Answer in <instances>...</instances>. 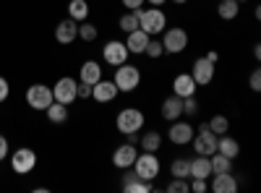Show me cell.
<instances>
[{
    "instance_id": "obj_44",
    "label": "cell",
    "mask_w": 261,
    "mask_h": 193,
    "mask_svg": "<svg viewBox=\"0 0 261 193\" xmlns=\"http://www.w3.org/2000/svg\"><path fill=\"white\" fill-rule=\"evenodd\" d=\"M206 58H209L212 63H217V60H220V55H217V52H206Z\"/></svg>"
},
{
    "instance_id": "obj_23",
    "label": "cell",
    "mask_w": 261,
    "mask_h": 193,
    "mask_svg": "<svg viewBox=\"0 0 261 193\" xmlns=\"http://www.w3.org/2000/svg\"><path fill=\"white\" fill-rule=\"evenodd\" d=\"M238 13H241V3L238 0H220V6H217V16L222 21H232V18H238Z\"/></svg>"
},
{
    "instance_id": "obj_29",
    "label": "cell",
    "mask_w": 261,
    "mask_h": 193,
    "mask_svg": "<svg viewBox=\"0 0 261 193\" xmlns=\"http://www.w3.org/2000/svg\"><path fill=\"white\" fill-rule=\"evenodd\" d=\"M206 125H209V131H212V133H217V136H222V133H227V131H230V120H227L225 115H214Z\"/></svg>"
},
{
    "instance_id": "obj_19",
    "label": "cell",
    "mask_w": 261,
    "mask_h": 193,
    "mask_svg": "<svg viewBox=\"0 0 261 193\" xmlns=\"http://www.w3.org/2000/svg\"><path fill=\"white\" fill-rule=\"evenodd\" d=\"M162 118L165 120H178V118H183V99L180 97H175V94H170L165 102H162Z\"/></svg>"
},
{
    "instance_id": "obj_40",
    "label": "cell",
    "mask_w": 261,
    "mask_h": 193,
    "mask_svg": "<svg viewBox=\"0 0 261 193\" xmlns=\"http://www.w3.org/2000/svg\"><path fill=\"white\" fill-rule=\"evenodd\" d=\"M120 3H123V8L134 11V8H141L144 6V0H120Z\"/></svg>"
},
{
    "instance_id": "obj_8",
    "label": "cell",
    "mask_w": 261,
    "mask_h": 193,
    "mask_svg": "<svg viewBox=\"0 0 261 193\" xmlns=\"http://www.w3.org/2000/svg\"><path fill=\"white\" fill-rule=\"evenodd\" d=\"M214 66H217V63H212L206 55L193 60L191 76H193V81H196V87H209V84L214 81Z\"/></svg>"
},
{
    "instance_id": "obj_33",
    "label": "cell",
    "mask_w": 261,
    "mask_h": 193,
    "mask_svg": "<svg viewBox=\"0 0 261 193\" xmlns=\"http://www.w3.org/2000/svg\"><path fill=\"white\" fill-rule=\"evenodd\" d=\"M162 52H165V50H162V42L149 37V45H146L144 55H146V58H151V60H157V58H162Z\"/></svg>"
},
{
    "instance_id": "obj_17",
    "label": "cell",
    "mask_w": 261,
    "mask_h": 193,
    "mask_svg": "<svg viewBox=\"0 0 261 193\" xmlns=\"http://www.w3.org/2000/svg\"><path fill=\"white\" fill-rule=\"evenodd\" d=\"M214 193H235L238 188V180L232 173H220V175H212V185H209Z\"/></svg>"
},
{
    "instance_id": "obj_13",
    "label": "cell",
    "mask_w": 261,
    "mask_h": 193,
    "mask_svg": "<svg viewBox=\"0 0 261 193\" xmlns=\"http://www.w3.org/2000/svg\"><path fill=\"white\" fill-rule=\"evenodd\" d=\"M136 157H139V152H136V144H120L115 152H113V164L118 167V170H128V167H134V162H136Z\"/></svg>"
},
{
    "instance_id": "obj_46",
    "label": "cell",
    "mask_w": 261,
    "mask_h": 193,
    "mask_svg": "<svg viewBox=\"0 0 261 193\" xmlns=\"http://www.w3.org/2000/svg\"><path fill=\"white\" fill-rule=\"evenodd\" d=\"M172 3H175V6H186V3H188V0H172Z\"/></svg>"
},
{
    "instance_id": "obj_14",
    "label": "cell",
    "mask_w": 261,
    "mask_h": 193,
    "mask_svg": "<svg viewBox=\"0 0 261 193\" xmlns=\"http://www.w3.org/2000/svg\"><path fill=\"white\" fill-rule=\"evenodd\" d=\"M118 87H115V81H107V78H99L94 87H92V99L99 102V104H107V102H113L118 97Z\"/></svg>"
},
{
    "instance_id": "obj_32",
    "label": "cell",
    "mask_w": 261,
    "mask_h": 193,
    "mask_svg": "<svg viewBox=\"0 0 261 193\" xmlns=\"http://www.w3.org/2000/svg\"><path fill=\"white\" fill-rule=\"evenodd\" d=\"M97 34H99L97 26L89 24V21H81V24H79V39H84V42H94Z\"/></svg>"
},
{
    "instance_id": "obj_9",
    "label": "cell",
    "mask_w": 261,
    "mask_h": 193,
    "mask_svg": "<svg viewBox=\"0 0 261 193\" xmlns=\"http://www.w3.org/2000/svg\"><path fill=\"white\" fill-rule=\"evenodd\" d=\"M76 87H79V81H76V78H71V76L58 78V84L53 87V99H55V102H60V104H71V102H76V99H79Z\"/></svg>"
},
{
    "instance_id": "obj_41",
    "label": "cell",
    "mask_w": 261,
    "mask_h": 193,
    "mask_svg": "<svg viewBox=\"0 0 261 193\" xmlns=\"http://www.w3.org/2000/svg\"><path fill=\"white\" fill-rule=\"evenodd\" d=\"M6 157H8V139L0 136V162H3Z\"/></svg>"
},
{
    "instance_id": "obj_47",
    "label": "cell",
    "mask_w": 261,
    "mask_h": 193,
    "mask_svg": "<svg viewBox=\"0 0 261 193\" xmlns=\"http://www.w3.org/2000/svg\"><path fill=\"white\" fill-rule=\"evenodd\" d=\"M238 3H248V0H238Z\"/></svg>"
},
{
    "instance_id": "obj_21",
    "label": "cell",
    "mask_w": 261,
    "mask_h": 193,
    "mask_svg": "<svg viewBox=\"0 0 261 193\" xmlns=\"http://www.w3.org/2000/svg\"><path fill=\"white\" fill-rule=\"evenodd\" d=\"M217 152L225 154V157H230V159H235L238 154H241V144H238L232 136L222 133V136H217Z\"/></svg>"
},
{
    "instance_id": "obj_4",
    "label": "cell",
    "mask_w": 261,
    "mask_h": 193,
    "mask_svg": "<svg viewBox=\"0 0 261 193\" xmlns=\"http://www.w3.org/2000/svg\"><path fill=\"white\" fill-rule=\"evenodd\" d=\"M188 47V32L183 26H172L162 32V50L167 55H178Z\"/></svg>"
},
{
    "instance_id": "obj_16",
    "label": "cell",
    "mask_w": 261,
    "mask_h": 193,
    "mask_svg": "<svg viewBox=\"0 0 261 193\" xmlns=\"http://www.w3.org/2000/svg\"><path fill=\"white\" fill-rule=\"evenodd\" d=\"M172 94L180 97V99L193 97V94H196V81H193V76H191V73L175 76V81H172Z\"/></svg>"
},
{
    "instance_id": "obj_12",
    "label": "cell",
    "mask_w": 261,
    "mask_h": 193,
    "mask_svg": "<svg viewBox=\"0 0 261 193\" xmlns=\"http://www.w3.org/2000/svg\"><path fill=\"white\" fill-rule=\"evenodd\" d=\"M193 133H196V128H193L191 123H183V120L178 118V120H172L170 131H167V139L175 144V146H186V144H191Z\"/></svg>"
},
{
    "instance_id": "obj_1",
    "label": "cell",
    "mask_w": 261,
    "mask_h": 193,
    "mask_svg": "<svg viewBox=\"0 0 261 193\" xmlns=\"http://www.w3.org/2000/svg\"><path fill=\"white\" fill-rule=\"evenodd\" d=\"M136 18H139V29L146 32L149 37L162 34V29H167V16L162 8H134Z\"/></svg>"
},
{
    "instance_id": "obj_35",
    "label": "cell",
    "mask_w": 261,
    "mask_h": 193,
    "mask_svg": "<svg viewBox=\"0 0 261 193\" xmlns=\"http://www.w3.org/2000/svg\"><path fill=\"white\" fill-rule=\"evenodd\" d=\"M196 110H199V102H196V97H186V99H183V115H196Z\"/></svg>"
},
{
    "instance_id": "obj_3",
    "label": "cell",
    "mask_w": 261,
    "mask_h": 193,
    "mask_svg": "<svg viewBox=\"0 0 261 193\" xmlns=\"http://www.w3.org/2000/svg\"><path fill=\"white\" fill-rule=\"evenodd\" d=\"M144 123H146V118H144L141 110H136V107H125V110H120L118 118H115V125L123 136L125 133H139L144 128Z\"/></svg>"
},
{
    "instance_id": "obj_25",
    "label": "cell",
    "mask_w": 261,
    "mask_h": 193,
    "mask_svg": "<svg viewBox=\"0 0 261 193\" xmlns=\"http://www.w3.org/2000/svg\"><path fill=\"white\" fill-rule=\"evenodd\" d=\"M47 120L50 123H65V120H68V104H60V102H50L47 104Z\"/></svg>"
},
{
    "instance_id": "obj_43",
    "label": "cell",
    "mask_w": 261,
    "mask_h": 193,
    "mask_svg": "<svg viewBox=\"0 0 261 193\" xmlns=\"http://www.w3.org/2000/svg\"><path fill=\"white\" fill-rule=\"evenodd\" d=\"M144 3H151V6H157V8H160V6L167 3V0H144Z\"/></svg>"
},
{
    "instance_id": "obj_27",
    "label": "cell",
    "mask_w": 261,
    "mask_h": 193,
    "mask_svg": "<svg viewBox=\"0 0 261 193\" xmlns=\"http://www.w3.org/2000/svg\"><path fill=\"white\" fill-rule=\"evenodd\" d=\"M160 146H162V133L160 131H146L141 136V149L144 152H160Z\"/></svg>"
},
{
    "instance_id": "obj_10",
    "label": "cell",
    "mask_w": 261,
    "mask_h": 193,
    "mask_svg": "<svg viewBox=\"0 0 261 193\" xmlns=\"http://www.w3.org/2000/svg\"><path fill=\"white\" fill-rule=\"evenodd\" d=\"M128 47H125V42H120V39H110L105 45V50H102V58H105V63L107 66H113V68H118V66H123V63H128Z\"/></svg>"
},
{
    "instance_id": "obj_34",
    "label": "cell",
    "mask_w": 261,
    "mask_h": 193,
    "mask_svg": "<svg viewBox=\"0 0 261 193\" xmlns=\"http://www.w3.org/2000/svg\"><path fill=\"white\" fill-rule=\"evenodd\" d=\"M188 190H191V183L183 178H172V183L167 185V193H188Z\"/></svg>"
},
{
    "instance_id": "obj_24",
    "label": "cell",
    "mask_w": 261,
    "mask_h": 193,
    "mask_svg": "<svg viewBox=\"0 0 261 193\" xmlns=\"http://www.w3.org/2000/svg\"><path fill=\"white\" fill-rule=\"evenodd\" d=\"M68 18H73L76 24L86 21L89 18V3H86V0H71L68 3Z\"/></svg>"
},
{
    "instance_id": "obj_36",
    "label": "cell",
    "mask_w": 261,
    "mask_h": 193,
    "mask_svg": "<svg viewBox=\"0 0 261 193\" xmlns=\"http://www.w3.org/2000/svg\"><path fill=\"white\" fill-rule=\"evenodd\" d=\"M76 94H79V99H89V97H92V84H84V81H79Z\"/></svg>"
},
{
    "instance_id": "obj_31",
    "label": "cell",
    "mask_w": 261,
    "mask_h": 193,
    "mask_svg": "<svg viewBox=\"0 0 261 193\" xmlns=\"http://www.w3.org/2000/svg\"><path fill=\"white\" fill-rule=\"evenodd\" d=\"M123 190H125V193H151L154 188H151V183H149V180H141V178H136V180L125 183V185H123Z\"/></svg>"
},
{
    "instance_id": "obj_39",
    "label": "cell",
    "mask_w": 261,
    "mask_h": 193,
    "mask_svg": "<svg viewBox=\"0 0 261 193\" xmlns=\"http://www.w3.org/2000/svg\"><path fill=\"white\" fill-rule=\"evenodd\" d=\"M8 92H11V87H8V81L0 76V102H6L8 99Z\"/></svg>"
},
{
    "instance_id": "obj_11",
    "label": "cell",
    "mask_w": 261,
    "mask_h": 193,
    "mask_svg": "<svg viewBox=\"0 0 261 193\" xmlns=\"http://www.w3.org/2000/svg\"><path fill=\"white\" fill-rule=\"evenodd\" d=\"M50 102H53V89L45 84H32L27 89V104L32 110H47Z\"/></svg>"
},
{
    "instance_id": "obj_38",
    "label": "cell",
    "mask_w": 261,
    "mask_h": 193,
    "mask_svg": "<svg viewBox=\"0 0 261 193\" xmlns=\"http://www.w3.org/2000/svg\"><path fill=\"white\" fill-rule=\"evenodd\" d=\"M248 84H251V92H261V71L258 68L251 73V81Z\"/></svg>"
},
{
    "instance_id": "obj_20",
    "label": "cell",
    "mask_w": 261,
    "mask_h": 193,
    "mask_svg": "<svg viewBox=\"0 0 261 193\" xmlns=\"http://www.w3.org/2000/svg\"><path fill=\"white\" fill-rule=\"evenodd\" d=\"M79 78L84 84H92V87H94V84L102 78V66H99L97 60H86L84 66H81V71H79Z\"/></svg>"
},
{
    "instance_id": "obj_37",
    "label": "cell",
    "mask_w": 261,
    "mask_h": 193,
    "mask_svg": "<svg viewBox=\"0 0 261 193\" xmlns=\"http://www.w3.org/2000/svg\"><path fill=\"white\" fill-rule=\"evenodd\" d=\"M193 183H191V190L193 193H206L209 190V183L206 180H201V178H191Z\"/></svg>"
},
{
    "instance_id": "obj_5",
    "label": "cell",
    "mask_w": 261,
    "mask_h": 193,
    "mask_svg": "<svg viewBox=\"0 0 261 193\" xmlns=\"http://www.w3.org/2000/svg\"><path fill=\"white\" fill-rule=\"evenodd\" d=\"M134 173L141 178V180H154L160 175V159H157V152H144L136 157L134 162Z\"/></svg>"
},
{
    "instance_id": "obj_18",
    "label": "cell",
    "mask_w": 261,
    "mask_h": 193,
    "mask_svg": "<svg viewBox=\"0 0 261 193\" xmlns=\"http://www.w3.org/2000/svg\"><path fill=\"white\" fill-rule=\"evenodd\" d=\"M146 45H149V34H146V32H141V29L128 32V37H125V47H128V52H134V55H144Z\"/></svg>"
},
{
    "instance_id": "obj_6",
    "label": "cell",
    "mask_w": 261,
    "mask_h": 193,
    "mask_svg": "<svg viewBox=\"0 0 261 193\" xmlns=\"http://www.w3.org/2000/svg\"><path fill=\"white\" fill-rule=\"evenodd\" d=\"M191 144H193V152H196V154L212 157V154L217 152V133L209 131V125H199V131L193 133Z\"/></svg>"
},
{
    "instance_id": "obj_45",
    "label": "cell",
    "mask_w": 261,
    "mask_h": 193,
    "mask_svg": "<svg viewBox=\"0 0 261 193\" xmlns=\"http://www.w3.org/2000/svg\"><path fill=\"white\" fill-rule=\"evenodd\" d=\"M253 58H261V45H253Z\"/></svg>"
},
{
    "instance_id": "obj_7",
    "label": "cell",
    "mask_w": 261,
    "mask_h": 193,
    "mask_svg": "<svg viewBox=\"0 0 261 193\" xmlns=\"http://www.w3.org/2000/svg\"><path fill=\"white\" fill-rule=\"evenodd\" d=\"M11 167H13L16 175H29L32 170L37 167V154L32 152L29 146H21V149H16V152L11 154Z\"/></svg>"
},
{
    "instance_id": "obj_22",
    "label": "cell",
    "mask_w": 261,
    "mask_h": 193,
    "mask_svg": "<svg viewBox=\"0 0 261 193\" xmlns=\"http://www.w3.org/2000/svg\"><path fill=\"white\" fill-rule=\"evenodd\" d=\"M191 178H201V180H209L212 178V162L209 157H196L191 159Z\"/></svg>"
},
{
    "instance_id": "obj_15",
    "label": "cell",
    "mask_w": 261,
    "mask_h": 193,
    "mask_svg": "<svg viewBox=\"0 0 261 193\" xmlns=\"http://www.w3.org/2000/svg\"><path fill=\"white\" fill-rule=\"evenodd\" d=\"M55 39L60 42V45H71V42H76L79 39V24L73 18L60 21V24L55 26Z\"/></svg>"
},
{
    "instance_id": "obj_26",
    "label": "cell",
    "mask_w": 261,
    "mask_h": 193,
    "mask_svg": "<svg viewBox=\"0 0 261 193\" xmlns=\"http://www.w3.org/2000/svg\"><path fill=\"white\" fill-rule=\"evenodd\" d=\"M209 162H212V175L232 173V159H230V157H225V154H220V152H214V154L209 157Z\"/></svg>"
},
{
    "instance_id": "obj_42",
    "label": "cell",
    "mask_w": 261,
    "mask_h": 193,
    "mask_svg": "<svg viewBox=\"0 0 261 193\" xmlns=\"http://www.w3.org/2000/svg\"><path fill=\"white\" fill-rule=\"evenodd\" d=\"M125 141H128V144H136V141H139V133H125Z\"/></svg>"
},
{
    "instance_id": "obj_30",
    "label": "cell",
    "mask_w": 261,
    "mask_h": 193,
    "mask_svg": "<svg viewBox=\"0 0 261 193\" xmlns=\"http://www.w3.org/2000/svg\"><path fill=\"white\" fill-rule=\"evenodd\" d=\"M118 26H120V32H136L139 29V18H136V13L134 11H128V13H123L120 16V21H118Z\"/></svg>"
},
{
    "instance_id": "obj_2",
    "label": "cell",
    "mask_w": 261,
    "mask_h": 193,
    "mask_svg": "<svg viewBox=\"0 0 261 193\" xmlns=\"http://www.w3.org/2000/svg\"><path fill=\"white\" fill-rule=\"evenodd\" d=\"M113 81H115L120 94H130V92H136L139 84H141V68L130 66V63H123V66H118Z\"/></svg>"
},
{
    "instance_id": "obj_28",
    "label": "cell",
    "mask_w": 261,
    "mask_h": 193,
    "mask_svg": "<svg viewBox=\"0 0 261 193\" xmlns=\"http://www.w3.org/2000/svg\"><path fill=\"white\" fill-rule=\"evenodd\" d=\"M170 175H172V178L191 180V159H172V164H170Z\"/></svg>"
}]
</instances>
